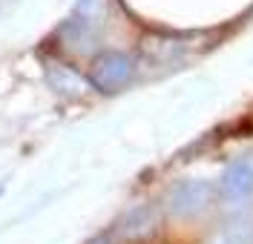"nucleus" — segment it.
I'll return each mask as SVG.
<instances>
[{
  "label": "nucleus",
  "mask_w": 253,
  "mask_h": 244,
  "mask_svg": "<svg viewBox=\"0 0 253 244\" xmlns=\"http://www.w3.org/2000/svg\"><path fill=\"white\" fill-rule=\"evenodd\" d=\"M104 20H107V0H81L69 20L61 26V37L66 40V46L86 49L98 40Z\"/></svg>",
  "instance_id": "f257e3e1"
},
{
  "label": "nucleus",
  "mask_w": 253,
  "mask_h": 244,
  "mask_svg": "<svg viewBox=\"0 0 253 244\" xmlns=\"http://www.w3.org/2000/svg\"><path fill=\"white\" fill-rule=\"evenodd\" d=\"M132 75V61L124 52H104L92 61V72L89 78L101 92H118Z\"/></svg>",
  "instance_id": "f03ea898"
},
{
  "label": "nucleus",
  "mask_w": 253,
  "mask_h": 244,
  "mask_svg": "<svg viewBox=\"0 0 253 244\" xmlns=\"http://www.w3.org/2000/svg\"><path fill=\"white\" fill-rule=\"evenodd\" d=\"M213 187L207 181L190 178V181H178L173 190H170V210L175 215H199L213 204Z\"/></svg>",
  "instance_id": "7ed1b4c3"
},
{
  "label": "nucleus",
  "mask_w": 253,
  "mask_h": 244,
  "mask_svg": "<svg viewBox=\"0 0 253 244\" xmlns=\"http://www.w3.org/2000/svg\"><path fill=\"white\" fill-rule=\"evenodd\" d=\"M253 193V161L242 158V161L230 164L221 175V201L224 204H239Z\"/></svg>",
  "instance_id": "20e7f679"
},
{
  "label": "nucleus",
  "mask_w": 253,
  "mask_h": 244,
  "mask_svg": "<svg viewBox=\"0 0 253 244\" xmlns=\"http://www.w3.org/2000/svg\"><path fill=\"white\" fill-rule=\"evenodd\" d=\"M46 81L58 95H66V98H81L86 92L84 78L75 69H69V66H63V64H46Z\"/></svg>",
  "instance_id": "39448f33"
},
{
  "label": "nucleus",
  "mask_w": 253,
  "mask_h": 244,
  "mask_svg": "<svg viewBox=\"0 0 253 244\" xmlns=\"http://www.w3.org/2000/svg\"><path fill=\"white\" fill-rule=\"evenodd\" d=\"M216 244H253V218H236L216 236Z\"/></svg>",
  "instance_id": "423d86ee"
},
{
  "label": "nucleus",
  "mask_w": 253,
  "mask_h": 244,
  "mask_svg": "<svg viewBox=\"0 0 253 244\" xmlns=\"http://www.w3.org/2000/svg\"><path fill=\"white\" fill-rule=\"evenodd\" d=\"M126 233L129 236H144V233H150V230L156 227V215L150 207H138V210L129 212V218H126Z\"/></svg>",
  "instance_id": "0eeeda50"
}]
</instances>
